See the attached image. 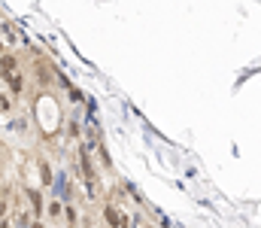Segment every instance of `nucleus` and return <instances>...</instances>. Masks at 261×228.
I'll return each mask as SVG.
<instances>
[{
  "instance_id": "obj_4",
  "label": "nucleus",
  "mask_w": 261,
  "mask_h": 228,
  "mask_svg": "<svg viewBox=\"0 0 261 228\" xmlns=\"http://www.w3.org/2000/svg\"><path fill=\"white\" fill-rule=\"evenodd\" d=\"M82 225V213L76 204H64V216H61V228H79Z\"/></svg>"
},
{
  "instance_id": "obj_6",
  "label": "nucleus",
  "mask_w": 261,
  "mask_h": 228,
  "mask_svg": "<svg viewBox=\"0 0 261 228\" xmlns=\"http://www.w3.org/2000/svg\"><path fill=\"white\" fill-rule=\"evenodd\" d=\"M37 167H40V183L49 189V186L55 183V173H52V164H49V158H46V155H37Z\"/></svg>"
},
{
  "instance_id": "obj_1",
  "label": "nucleus",
  "mask_w": 261,
  "mask_h": 228,
  "mask_svg": "<svg viewBox=\"0 0 261 228\" xmlns=\"http://www.w3.org/2000/svg\"><path fill=\"white\" fill-rule=\"evenodd\" d=\"M21 195H24V207L31 210V216H34V219H43V216H46V195H43V189L24 186Z\"/></svg>"
},
{
  "instance_id": "obj_11",
  "label": "nucleus",
  "mask_w": 261,
  "mask_h": 228,
  "mask_svg": "<svg viewBox=\"0 0 261 228\" xmlns=\"http://www.w3.org/2000/svg\"><path fill=\"white\" fill-rule=\"evenodd\" d=\"M70 100H73V104H82V91H79V88H70Z\"/></svg>"
},
{
  "instance_id": "obj_3",
  "label": "nucleus",
  "mask_w": 261,
  "mask_h": 228,
  "mask_svg": "<svg viewBox=\"0 0 261 228\" xmlns=\"http://www.w3.org/2000/svg\"><path fill=\"white\" fill-rule=\"evenodd\" d=\"M61 216H64V204L52 195V198H46V216L43 219H49L52 222V228H58L61 225Z\"/></svg>"
},
{
  "instance_id": "obj_5",
  "label": "nucleus",
  "mask_w": 261,
  "mask_h": 228,
  "mask_svg": "<svg viewBox=\"0 0 261 228\" xmlns=\"http://www.w3.org/2000/svg\"><path fill=\"white\" fill-rule=\"evenodd\" d=\"M18 67H21V61H18V55H15V52H3V55H0V76L15 73Z\"/></svg>"
},
{
  "instance_id": "obj_2",
  "label": "nucleus",
  "mask_w": 261,
  "mask_h": 228,
  "mask_svg": "<svg viewBox=\"0 0 261 228\" xmlns=\"http://www.w3.org/2000/svg\"><path fill=\"white\" fill-rule=\"evenodd\" d=\"M3 82H6V94H9L12 100H18V97L24 94V82H28V76L21 73V70H15V73L3 76Z\"/></svg>"
},
{
  "instance_id": "obj_7",
  "label": "nucleus",
  "mask_w": 261,
  "mask_h": 228,
  "mask_svg": "<svg viewBox=\"0 0 261 228\" xmlns=\"http://www.w3.org/2000/svg\"><path fill=\"white\" fill-rule=\"evenodd\" d=\"M34 82L40 85V88H49V82H52V73H49V67L46 64H34Z\"/></svg>"
},
{
  "instance_id": "obj_12",
  "label": "nucleus",
  "mask_w": 261,
  "mask_h": 228,
  "mask_svg": "<svg viewBox=\"0 0 261 228\" xmlns=\"http://www.w3.org/2000/svg\"><path fill=\"white\" fill-rule=\"evenodd\" d=\"M0 228H12L9 225V219H0Z\"/></svg>"
},
{
  "instance_id": "obj_13",
  "label": "nucleus",
  "mask_w": 261,
  "mask_h": 228,
  "mask_svg": "<svg viewBox=\"0 0 261 228\" xmlns=\"http://www.w3.org/2000/svg\"><path fill=\"white\" fill-rule=\"evenodd\" d=\"M0 158H3V152H0Z\"/></svg>"
},
{
  "instance_id": "obj_14",
  "label": "nucleus",
  "mask_w": 261,
  "mask_h": 228,
  "mask_svg": "<svg viewBox=\"0 0 261 228\" xmlns=\"http://www.w3.org/2000/svg\"><path fill=\"white\" fill-rule=\"evenodd\" d=\"M58 228H61V225H58Z\"/></svg>"
},
{
  "instance_id": "obj_8",
  "label": "nucleus",
  "mask_w": 261,
  "mask_h": 228,
  "mask_svg": "<svg viewBox=\"0 0 261 228\" xmlns=\"http://www.w3.org/2000/svg\"><path fill=\"white\" fill-rule=\"evenodd\" d=\"M67 137H70V140H79V137H82V122H79V119H70V122H67Z\"/></svg>"
},
{
  "instance_id": "obj_9",
  "label": "nucleus",
  "mask_w": 261,
  "mask_h": 228,
  "mask_svg": "<svg viewBox=\"0 0 261 228\" xmlns=\"http://www.w3.org/2000/svg\"><path fill=\"white\" fill-rule=\"evenodd\" d=\"M9 131H15V134H24V131H28V119H24V116L12 119V122H9Z\"/></svg>"
},
{
  "instance_id": "obj_10",
  "label": "nucleus",
  "mask_w": 261,
  "mask_h": 228,
  "mask_svg": "<svg viewBox=\"0 0 261 228\" xmlns=\"http://www.w3.org/2000/svg\"><path fill=\"white\" fill-rule=\"evenodd\" d=\"M0 113H12V97H9L6 91L0 94Z\"/></svg>"
}]
</instances>
